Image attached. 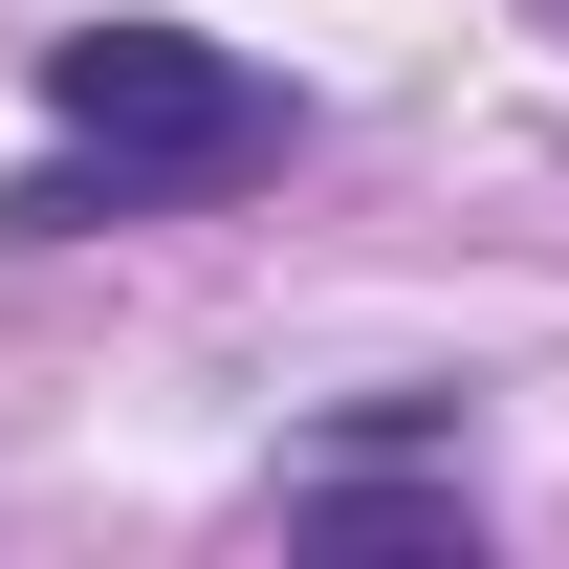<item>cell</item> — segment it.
Listing matches in <instances>:
<instances>
[{
  "instance_id": "1",
  "label": "cell",
  "mask_w": 569,
  "mask_h": 569,
  "mask_svg": "<svg viewBox=\"0 0 569 569\" xmlns=\"http://www.w3.org/2000/svg\"><path fill=\"white\" fill-rule=\"evenodd\" d=\"M44 176H0V241H132V219L176 198H241V176H284L307 153V88H263L241 44H198V22H88V44H44Z\"/></svg>"
},
{
  "instance_id": "2",
  "label": "cell",
  "mask_w": 569,
  "mask_h": 569,
  "mask_svg": "<svg viewBox=\"0 0 569 569\" xmlns=\"http://www.w3.org/2000/svg\"><path fill=\"white\" fill-rule=\"evenodd\" d=\"M284 526H307V548H482V482H460V460H438V482L307 460V482H284Z\"/></svg>"
}]
</instances>
